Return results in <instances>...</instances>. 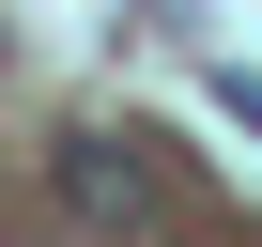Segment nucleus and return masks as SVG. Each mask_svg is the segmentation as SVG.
I'll return each instance as SVG.
<instances>
[{"mask_svg": "<svg viewBox=\"0 0 262 247\" xmlns=\"http://www.w3.org/2000/svg\"><path fill=\"white\" fill-rule=\"evenodd\" d=\"M62 201L93 232H155L170 216V170H155V139H62Z\"/></svg>", "mask_w": 262, "mask_h": 247, "instance_id": "1", "label": "nucleus"}]
</instances>
